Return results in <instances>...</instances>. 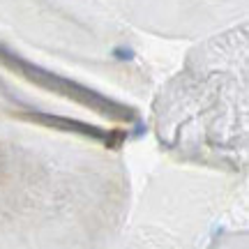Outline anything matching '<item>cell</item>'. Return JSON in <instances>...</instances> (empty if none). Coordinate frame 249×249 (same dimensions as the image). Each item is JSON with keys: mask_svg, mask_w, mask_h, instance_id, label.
I'll use <instances>...</instances> for the list:
<instances>
[{"mask_svg": "<svg viewBox=\"0 0 249 249\" xmlns=\"http://www.w3.org/2000/svg\"><path fill=\"white\" fill-rule=\"evenodd\" d=\"M0 176H2V157H0Z\"/></svg>", "mask_w": 249, "mask_h": 249, "instance_id": "3", "label": "cell"}, {"mask_svg": "<svg viewBox=\"0 0 249 249\" xmlns=\"http://www.w3.org/2000/svg\"><path fill=\"white\" fill-rule=\"evenodd\" d=\"M116 58H132V51H116Z\"/></svg>", "mask_w": 249, "mask_h": 249, "instance_id": "2", "label": "cell"}, {"mask_svg": "<svg viewBox=\"0 0 249 249\" xmlns=\"http://www.w3.org/2000/svg\"><path fill=\"white\" fill-rule=\"evenodd\" d=\"M33 120H42L44 124H53V127H62V129H74V132H83L90 134L95 139H107L108 134H104L97 127H88V124H81L79 120H62V118H51V116H33Z\"/></svg>", "mask_w": 249, "mask_h": 249, "instance_id": "1", "label": "cell"}]
</instances>
